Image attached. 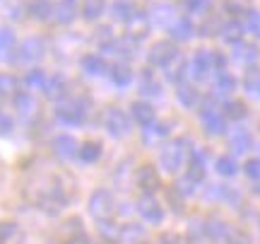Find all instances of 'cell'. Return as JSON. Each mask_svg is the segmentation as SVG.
I'll list each match as a JSON object with an SVG mask.
<instances>
[{"label": "cell", "mask_w": 260, "mask_h": 244, "mask_svg": "<svg viewBox=\"0 0 260 244\" xmlns=\"http://www.w3.org/2000/svg\"><path fill=\"white\" fill-rule=\"evenodd\" d=\"M200 123H203V131L207 135H222L224 128H226V119L217 109L212 97H205L203 102H200Z\"/></svg>", "instance_id": "cell-5"}, {"label": "cell", "mask_w": 260, "mask_h": 244, "mask_svg": "<svg viewBox=\"0 0 260 244\" xmlns=\"http://www.w3.org/2000/svg\"><path fill=\"white\" fill-rule=\"evenodd\" d=\"M104 128L111 138H128L130 135V116L118 106H109L104 114Z\"/></svg>", "instance_id": "cell-7"}, {"label": "cell", "mask_w": 260, "mask_h": 244, "mask_svg": "<svg viewBox=\"0 0 260 244\" xmlns=\"http://www.w3.org/2000/svg\"><path fill=\"white\" fill-rule=\"evenodd\" d=\"M138 5H135V0H113L111 5V17L116 22H123V24H128L130 19L138 15Z\"/></svg>", "instance_id": "cell-21"}, {"label": "cell", "mask_w": 260, "mask_h": 244, "mask_svg": "<svg viewBox=\"0 0 260 244\" xmlns=\"http://www.w3.org/2000/svg\"><path fill=\"white\" fill-rule=\"evenodd\" d=\"M186 177H190L193 181H203L205 179V155L203 150H193L190 152V157H188V174Z\"/></svg>", "instance_id": "cell-33"}, {"label": "cell", "mask_w": 260, "mask_h": 244, "mask_svg": "<svg viewBox=\"0 0 260 244\" xmlns=\"http://www.w3.org/2000/svg\"><path fill=\"white\" fill-rule=\"evenodd\" d=\"M178 102L183 104L186 109H200V102H203V94L193 87V83H181L176 90Z\"/></svg>", "instance_id": "cell-23"}, {"label": "cell", "mask_w": 260, "mask_h": 244, "mask_svg": "<svg viewBox=\"0 0 260 244\" xmlns=\"http://www.w3.org/2000/svg\"><path fill=\"white\" fill-rule=\"evenodd\" d=\"M24 3H19V0H15V5L12 8H8V17L10 19H22V12H24Z\"/></svg>", "instance_id": "cell-55"}, {"label": "cell", "mask_w": 260, "mask_h": 244, "mask_svg": "<svg viewBox=\"0 0 260 244\" xmlns=\"http://www.w3.org/2000/svg\"><path fill=\"white\" fill-rule=\"evenodd\" d=\"M135 184V169H133V160H123L116 172H113V186L118 191H130V186Z\"/></svg>", "instance_id": "cell-18"}, {"label": "cell", "mask_w": 260, "mask_h": 244, "mask_svg": "<svg viewBox=\"0 0 260 244\" xmlns=\"http://www.w3.org/2000/svg\"><path fill=\"white\" fill-rule=\"evenodd\" d=\"M251 145H253V138H251V131H248V128L239 126V128H234V131L229 133V148H232L236 155L248 152Z\"/></svg>", "instance_id": "cell-20"}, {"label": "cell", "mask_w": 260, "mask_h": 244, "mask_svg": "<svg viewBox=\"0 0 260 244\" xmlns=\"http://www.w3.org/2000/svg\"><path fill=\"white\" fill-rule=\"evenodd\" d=\"M65 85L68 83H65L63 75H48L41 92L46 94L48 99H60V97H65Z\"/></svg>", "instance_id": "cell-37"}, {"label": "cell", "mask_w": 260, "mask_h": 244, "mask_svg": "<svg viewBox=\"0 0 260 244\" xmlns=\"http://www.w3.org/2000/svg\"><path fill=\"white\" fill-rule=\"evenodd\" d=\"M260 56V51L255 44H248V41H239L236 46H232V58L236 63H243V66L251 68V63H255Z\"/></svg>", "instance_id": "cell-19"}, {"label": "cell", "mask_w": 260, "mask_h": 244, "mask_svg": "<svg viewBox=\"0 0 260 244\" xmlns=\"http://www.w3.org/2000/svg\"><path fill=\"white\" fill-rule=\"evenodd\" d=\"M236 77L232 73H226V70H217L214 73V92L219 94V97H232L236 92Z\"/></svg>", "instance_id": "cell-29"}, {"label": "cell", "mask_w": 260, "mask_h": 244, "mask_svg": "<svg viewBox=\"0 0 260 244\" xmlns=\"http://www.w3.org/2000/svg\"><path fill=\"white\" fill-rule=\"evenodd\" d=\"M87 208L99 223H113V218L118 213V206H116V198L109 188H94L89 201H87Z\"/></svg>", "instance_id": "cell-4"}, {"label": "cell", "mask_w": 260, "mask_h": 244, "mask_svg": "<svg viewBox=\"0 0 260 244\" xmlns=\"http://www.w3.org/2000/svg\"><path fill=\"white\" fill-rule=\"evenodd\" d=\"M181 3L188 15H207L212 8V0H181Z\"/></svg>", "instance_id": "cell-45"}, {"label": "cell", "mask_w": 260, "mask_h": 244, "mask_svg": "<svg viewBox=\"0 0 260 244\" xmlns=\"http://www.w3.org/2000/svg\"><path fill=\"white\" fill-rule=\"evenodd\" d=\"M128 37L125 39H130V41H140V39H145L147 37V32H149V17L142 12V10H138V15L130 19L128 24Z\"/></svg>", "instance_id": "cell-22"}, {"label": "cell", "mask_w": 260, "mask_h": 244, "mask_svg": "<svg viewBox=\"0 0 260 244\" xmlns=\"http://www.w3.org/2000/svg\"><path fill=\"white\" fill-rule=\"evenodd\" d=\"M157 244H190L183 235H178V232H161L157 237Z\"/></svg>", "instance_id": "cell-51"}, {"label": "cell", "mask_w": 260, "mask_h": 244, "mask_svg": "<svg viewBox=\"0 0 260 244\" xmlns=\"http://www.w3.org/2000/svg\"><path fill=\"white\" fill-rule=\"evenodd\" d=\"M176 191L188 201L190 196H195V194H198V181H193L190 177H181L176 181Z\"/></svg>", "instance_id": "cell-48"}, {"label": "cell", "mask_w": 260, "mask_h": 244, "mask_svg": "<svg viewBox=\"0 0 260 244\" xmlns=\"http://www.w3.org/2000/svg\"><path fill=\"white\" fill-rule=\"evenodd\" d=\"M246 114H248V106L241 99H229V102L224 104V119L241 121V119H246Z\"/></svg>", "instance_id": "cell-39"}, {"label": "cell", "mask_w": 260, "mask_h": 244, "mask_svg": "<svg viewBox=\"0 0 260 244\" xmlns=\"http://www.w3.org/2000/svg\"><path fill=\"white\" fill-rule=\"evenodd\" d=\"M12 92H17V77L0 73V94H12Z\"/></svg>", "instance_id": "cell-50"}, {"label": "cell", "mask_w": 260, "mask_h": 244, "mask_svg": "<svg viewBox=\"0 0 260 244\" xmlns=\"http://www.w3.org/2000/svg\"><path fill=\"white\" fill-rule=\"evenodd\" d=\"M243 87H246V92L253 94V97H258L260 94V68L258 66H251L248 70H246Z\"/></svg>", "instance_id": "cell-42"}, {"label": "cell", "mask_w": 260, "mask_h": 244, "mask_svg": "<svg viewBox=\"0 0 260 244\" xmlns=\"http://www.w3.org/2000/svg\"><path fill=\"white\" fill-rule=\"evenodd\" d=\"M222 24H224V19L219 17V15H207L205 17V22L198 27V32L203 34V37H219V32H222Z\"/></svg>", "instance_id": "cell-40"}, {"label": "cell", "mask_w": 260, "mask_h": 244, "mask_svg": "<svg viewBox=\"0 0 260 244\" xmlns=\"http://www.w3.org/2000/svg\"><path fill=\"white\" fill-rule=\"evenodd\" d=\"M46 77H48V73H44L41 68H34V70H29L27 75H24V83H27V87H34V90H44V85H46Z\"/></svg>", "instance_id": "cell-47"}, {"label": "cell", "mask_w": 260, "mask_h": 244, "mask_svg": "<svg viewBox=\"0 0 260 244\" xmlns=\"http://www.w3.org/2000/svg\"><path fill=\"white\" fill-rule=\"evenodd\" d=\"M109 75H111V83L118 85V87H128V85L133 83V77H135L128 63H113V66L109 68Z\"/></svg>", "instance_id": "cell-34"}, {"label": "cell", "mask_w": 260, "mask_h": 244, "mask_svg": "<svg viewBox=\"0 0 260 244\" xmlns=\"http://www.w3.org/2000/svg\"><path fill=\"white\" fill-rule=\"evenodd\" d=\"M135 208H138V213L145 218L147 223H154V225H159V223L164 220V208H161V203H159L157 198H154V194H142V196L138 198Z\"/></svg>", "instance_id": "cell-12"}, {"label": "cell", "mask_w": 260, "mask_h": 244, "mask_svg": "<svg viewBox=\"0 0 260 244\" xmlns=\"http://www.w3.org/2000/svg\"><path fill=\"white\" fill-rule=\"evenodd\" d=\"M169 203L174 206V210H176V213H183V208H186V198L178 194L176 186L169 188Z\"/></svg>", "instance_id": "cell-52"}, {"label": "cell", "mask_w": 260, "mask_h": 244, "mask_svg": "<svg viewBox=\"0 0 260 244\" xmlns=\"http://www.w3.org/2000/svg\"><path fill=\"white\" fill-rule=\"evenodd\" d=\"M53 0H29L27 15H31L34 22H48L53 17Z\"/></svg>", "instance_id": "cell-25"}, {"label": "cell", "mask_w": 260, "mask_h": 244, "mask_svg": "<svg viewBox=\"0 0 260 244\" xmlns=\"http://www.w3.org/2000/svg\"><path fill=\"white\" fill-rule=\"evenodd\" d=\"M130 116L135 119V123H140L142 128H147L149 123L157 121V114H154V106L145 99H138V102L130 104Z\"/></svg>", "instance_id": "cell-17"}, {"label": "cell", "mask_w": 260, "mask_h": 244, "mask_svg": "<svg viewBox=\"0 0 260 244\" xmlns=\"http://www.w3.org/2000/svg\"><path fill=\"white\" fill-rule=\"evenodd\" d=\"M102 155H104V145L99 141H84L80 145V150H77V157L82 162H87V165L102 160Z\"/></svg>", "instance_id": "cell-31"}, {"label": "cell", "mask_w": 260, "mask_h": 244, "mask_svg": "<svg viewBox=\"0 0 260 244\" xmlns=\"http://www.w3.org/2000/svg\"><path fill=\"white\" fill-rule=\"evenodd\" d=\"M24 194L44 213H58V210H63L73 201L75 181L68 174H63V172H58V174H41L34 181H29Z\"/></svg>", "instance_id": "cell-1"}, {"label": "cell", "mask_w": 260, "mask_h": 244, "mask_svg": "<svg viewBox=\"0 0 260 244\" xmlns=\"http://www.w3.org/2000/svg\"><path fill=\"white\" fill-rule=\"evenodd\" d=\"M12 128H15V121L10 119L8 114L0 112V135H10V133H12Z\"/></svg>", "instance_id": "cell-54"}, {"label": "cell", "mask_w": 260, "mask_h": 244, "mask_svg": "<svg viewBox=\"0 0 260 244\" xmlns=\"http://www.w3.org/2000/svg\"><path fill=\"white\" fill-rule=\"evenodd\" d=\"M12 102H15V109L19 112V116H22L24 121L37 116V99L29 92H15V99H12Z\"/></svg>", "instance_id": "cell-28"}, {"label": "cell", "mask_w": 260, "mask_h": 244, "mask_svg": "<svg viewBox=\"0 0 260 244\" xmlns=\"http://www.w3.org/2000/svg\"><path fill=\"white\" fill-rule=\"evenodd\" d=\"M104 10H106V0H82V17L87 22H94V19H99L104 15Z\"/></svg>", "instance_id": "cell-38"}, {"label": "cell", "mask_w": 260, "mask_h": 244, "mask_svg": "<svg viewBox=\"0 0 260 244\" xmlns=\"http://www.w3.org/2000/svg\"><path fill=\"white\" fill-rule=\"evenodd\" d=\"M167 135H169V123L154 121V123H149L147 128L142 131V141L147 143V145H154V143H159L161 138H167Z\"/></svg>", "instance_id": "cell-35"}, {"label": "cell", "mask_w": 260, "mask_h": 244, "mask_svg": "<svg viewBox=\"0 0 260 244\" xmlns=\"http://www.w3.org/2000/svg\"><path fill=\"white\" fill-rule=\"evenodd\" d=\"M246 32H248L251 37L260 39V10H251V12L246 15Z\"/></svg>", "instance_id": "cell-49"}, {"label": "cell", "mask_w": 260, "mask_h": 244, "mask_svg": "<svg viewBox=\"0 0 260 244\" xmlns=\"http://www.w3.org/2000/svg\"><path fill=\"white\" fill-rule=\"evenodd\" d=\"M205 237L212 244H232L234 237H236V230L224 218L212 215L205 220Z\"/></svg>", "instance_id": "cell-8"}, {"label": "cell", "mask_w": 260, "mask_h": 244, "mask_svg": "<svg viewBox=\"0 0 260 244\" xmlns=\"http://www.w3.org/2000/svg\"><path fill=\"white\" fill-rule=\"evenodd\" d=\"M80 66H82V73H87L89 77H102L109 73V63L102 53H84L80 58Z\"/></svg>", "instance_id": "cell-14"}, {"label": "cell", "mask_w": 260, "mask_h": 244, "mask_svg": "<svg viewBox=\"0 0 260 244\" xmlns=\"http://www.w3.org/2000/svg\"><path fill=\"white\" fill-rule=\"evenodd\" d=\"M193 150L195 148L190 145L188 138H176V141L164 143L161 150H159V167L169 174H178L188 165V157Z\"/></svg>", "instance_id": "cell-2"}, {"label": "cell", "mask_w": 260, "mask_h": 244, "mask_svg": "<svg viewBox=\"0 0 260 244\" xmlns=\"http://www.w3.org/2000/svg\"><path fill=\"white\" fill-rule=\"evenodd\" d=\"M224 10L229 15H248L253 10V0H224Z\"/></svg>", "instance_id": "cell-44"}, {"label": "cell", "mask_w": 260, "mask_h": 244, "mask_svg": "<svg viewBox=\"0 0 260 244\" xmlns=\"http://www.w3.org/2000/svg\"><path fill=\"white\" fill-rule=\"evenodd\" d=\"M53 150H56V155L60 160H75L80 145H77V141H75L73 135H58L56 141H53Z\"/></svg>", "instance_id": "cell-27"}, {"label": "cell", "mask_w": 260, "mask_h": 244, "mask_svg": "<svg viewBox=\"0 0 260 244\" xmlns=\"http://www.w3.org/2000/svg\"><path fill=\"white\" fill-rule=\"evenodd\" d=\"M149 17V24H154V27H161V29H171L174 27V22H176V12L171 5L167 3H157L154 8H152V15Z\"/></svg>", "instance_id": "cell-16"}, {"label": "cell", "mask_w": 260, "mask_h": 244, "mask_svg": "<svg viewBox=\"0 0 260 244\" xmlns=\"http://www.w3.org/2000/svg\"><path fill=\"white\" fill-rule=\"evenodd\" d=\"M135 184H138L145 194H154V191L161 186V179H159V172L154 169V165H142V167L135 172Z\"/></svg>", "instance_id": "cell-13"}, {"label": "cell", "mask_w": 260, "mask_h": 244, "mask_svg": "<svg viewBox=\"0 0 260 244\" xmlns=\"http://www.w3.org/2000/svg\"><path fill=\"white\" fill-rule=\"evenodd\" d=\"M178 56H181V51L174 46V41H154V44L149 46L147 61H149V68H167V66H171Z\"/></svg>", "instance_id": "cell-9"}, {"label": "cell", "mask_w": 260, "mask_h": 244, "mask_svg": "<svg viewBox=\"0 0 260 244\" xmlns=\"http://www.w3.org/2000/svg\"><path fill=\"white\" fill-rule=\"evenodd\" d=\"M17 46V37H15V32L12 29H0V56H8L12 53Z\"/></svg>", "instance_id": "cell-43"}, {"label": "cell", "mask_w": 260, "mask_h": 244, "mask_svg": "<svg viewBox=\"0 0 260 244\" xmlns=\"http://www.w3.org/2000/svg\"><path fill=\"white\" fill-rule=\"evenodd\" d=\"M167 70V80H171V83H176V85H181V83H186V75H188V61L183 56H178L171 66H167L164 68Z\"/></svg>", "instance_id": "cell-36"}, {"label": "cell", "mask_w": 260, "mask_h": 244, "mask_svg": "<svg viewBox=\"0 0 260 244\" xmlns=\"http://www.w3.org/2000/svg\"><path fill=\"white\" fill-rule=\"evenodd\" d=\"M77 0H58V5L53 8V17H56L58 24H70L77 19Z\"/></svg>", "instance_id": "cell-24"}, {"label": "cell", "mask_w": 260, "mask_h": 244, "mask_svg": "<svg viewBox=\"0 0 260 244\" xmlns=\"http://www.w3.org/2000/svg\"><path fill=\"white\" fill-rule=\"evenodd\" d=\"M15 56L10 58L15 66H31V63H39V58L46 53V44H44V39L39 37H29L24 39L19 46H15L12 51Z\"/></svg>", "instance_id": "cell-6"}, {"label": "cell", "mask_w": 260, "mask_h": 244, "mask_svg": "<svg viewBox=\"0 0 260 244\" xmlns=\"http://www.w3.org/2000/svg\"><path fill=\"white\" fill-rule=\"evenodd\" d=\"M243 169H246V177L251 181H260V160H248Z\"/></svg>", "instance_id": "cell-53"}, {"label": "cell", "mask_w": 260, "mask_h": 244, "mask_svg": "<svg viewBox=\"0 0 260 244\" xmlns=\"http://www.w3.org/2000/svg\"><path fill=\"white\" fill-rule=\"evenodd\" d=\"M217 172L222 174V177H234L236 172H239V165L234 160L232 155H222L219 160H217Z\"/></svg>", "instance_id": "cell-46"}, {"label": "cell", "mask_w": 260, "mask_h": 244, "mask_svg": "<svg viewBox=\"0 0 260 244\" xmlns=\"http://www.w3.org/2000/svg\"><path fill=\"white\" fill-rule=\"evenodd\" d=\"M56 116L68 126H80L89 116V99L84 94H65L56 104Z\"/></svg>", "instance_id": "cell-3"}, {"label": "cell", "mask_w": 260, "mask_h": 244, "mask_svg": "<svg viewBox=\"0 0 260 244\" xmlns=\"http://www.w3.org/2000/svg\"><path fill=\"white\" fill-rule=\"evenodd\" d=\"M22 242V230L15 223H3L0 225V244H19Z\"/></svg>", "instance_id": "cell-41"}, {"label": "cell", "mask_w": 260, "mask_h": 244, "mask_svg": "<svg viewBox=\"0 0 260 244\" xmlns=\"http://www.w3.org/2000/svg\"><path fill=\"white\" fill-rule=\"evenodd\" d=\"M58 237H60V242L63 244H92L89 242V237L84 232V223L82 218H65L63 223H60V230H58Z\"/></svg>", "instance_id": "cell-10"}, {"label": "cell", "mask_w": 260, "mask_h": 244, "mask_svg": "<svg viewBox=\"0 0 260 244\" xmlns=\"http://www.w3.org/2000/svg\"><path fill=\"white\" fill-rule=\"evenodd\" d=\"M188 73L195 80H207L210 73H214V63H212V51L207 48H198L193 53V58L188 61Z\"/></svg>", "instance_id": "cell-11"}, {"label": "cell", "mask_w": 260, "mask_h": 244, "mask_svg": "<svg viewBox=\"0 0 260 244\" xmlns=\"http://www.w3.org/2000/svg\"><path fill=\"white\" fill-rule=\"evenodd\" d=\"M243 32H246V27H243L239 19H226L222 24V32H219V37H222L224 44H232V46H236L239 41H243Z\"/></svg>", "instance_id": "cell-26"}, {"label": "cell", "mask_w": 260, "mask_h": 244, "mask_svg": "<svg viewBox=\"0 0 260 244\" xmlns=\"http://www.w3.org/2000/svg\"><path fill=\"white\" fill-rule=\"evenodd\" d=\"M138 85H140V92L145 94V97H161V92H164L157 73H154L152 68H142V70H140Z\"/></svg>", "instance_id": "cell-15"}, {"label": "cell", "mask_w": 260, "mask_h": 244, "mask_svg": "<svg viewBox=\"0 0 260 244\" xmlns=\"http://www.w3.org/2000/svg\"><path fill=\"white\" fill-rule=\"evenodd\" d=\"M145 227L142 225H133V223H128V225L118 227V242L121 244H142L145 242Z\"/></svg>", "instance_id": "cell-30"}, {"label": "cell", "mask_w": 260, "mask_h": 244, "mask_svg": "<svg viewBox=\"0 0 260 244\" xmlns=\"http://www.w3.org/2000/svg\"><path fill=\"white\" fill-rule=\"evenodd\" d=\"M169 34H171L174 41H181V44H183V41H190V39L195 37V27L190 19L183 17V19H176V22H174V27L169 29Z\"/></svg>", "instance_id": "cell-32"}]
</instances>
